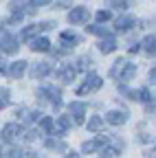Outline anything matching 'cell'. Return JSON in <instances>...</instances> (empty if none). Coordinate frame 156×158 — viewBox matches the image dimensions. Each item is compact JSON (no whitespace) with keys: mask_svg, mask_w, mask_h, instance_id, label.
I'll use <instances>...</instances> for the list:
<instances>
[{"mask_svg":"<svg viewBox=\"0 0 156 158\" xmlns=\"http://www.w3.org/2000/svg\"><path fill=\"white\" fill-rule=\"evenodd\" d=\"M37 101H40V103H46L48 101L53 108L60 110L62 108V90L55 88V86H51V84H46L42 88H37Z\"/></svg>","mask_w":156,"mask_h":158,"instance_id":"7a4b0ae2","label":"cell"},{"mask_svg":"<svg viewBox=\"0 0 156 158\" xmlns=\"http://www.w3.org/2000/svg\"><path fill=\"white\" fill-rule=\"evenodd\" d=\"M110 5H112V7H116V9H125L130 2H128V0H112Z\"/></svg>","mask_w":156,"mask_h":158,"instance_id":"f546056e","label":"cell"},{"mask_svg":"<svg viewBox=\"0 0 156 158\" xmlns=\"http://www.w3.org/2000/svg\"><path fill=\"white\" fill-rule=\"evenodd\" d=\"M77 73H79V68H77L75 64H66V66H62L60 70H57V77H60L64 84H70V81H75Z\"/></svg>","mask_w":156,"mask_h":158,"instance_id":"9c48e42d","label":"cell"},{"mask_svg":"<svg viewBox=\"0 0 156 158\" xmlns=\"http://www.w3.org/2000/svg\"><path fill=\"white\" fill-rule=\"evenodd\" d=\"M134 75H136V66L132 62H128V59H116L110 68V77L116 79V81H128Z\"/></svg>","mask_w":156,"mask_h":158,"instance_id":"6da1fadb","label":"cell"},{"mask_svg":"<svg viewBox=\"0 0 156 158\" xmlns=\"http://www.w3.org/2000/svg\"><path fill=\"white\" fill-rule=\"evenodd\" d=\"M145 112H150V114H154V112H156V99H154V97L145 103Z\"/></svg>","mask_w":156,"mask_h":158,"instance_id":"f1b7e54d","label":"cell"},{"mask_svg":"<svg viewBox=\"0 0 156 158\" xmlns=\"http://www.w3.org/2000/svg\"><path fill=\"white\" fill-rule=\"evenodd\" d=\"M53 27H55V22H40V24H31V27L22 29V35H20V37H22V42H31V40H35L42 31L53 29Z\"/></svg>","mask_w":156,"mask_h":158,"instance_id":"5b68a950","label":"cell"},{"mask_svg":"<svg viewBox=\"0 0 156 158\" xmlns=\"http://www.w3.org/2000/svg\"><path fill=\"white\" fill-rule=\"evenodd\" d=\"M33 53H48L51 51V42L46 37H35V40H31V46H29Z\"/></svg>","mask_w":156,"mask_h":158,"instance_id":"2e32d148","label":"cell"},{"mask_svg":"<svg viewBox=\"0 0 156 158\" xmlns=\"http://www.w3.org/2000/svg\"><path fill=\"white\" fill-rule=\"evenodd\" d=\"M22 20H24V11H15L7 18V24H20Z\"/></svg>","mask_w":156,"mask_h":158,"instance_id":"d4e9b609","label":"cell"},{"mask_svg":"<svg viewBox=\"0 0 156 158\" xmlns=\"http://www.w3.org/2000/svg\"><path fill=\"white\" fill-rule=\"evenodd\" d=\"M9 97H11V92H9L7 88H2V92H0V108H2V110L11 103V99H9Z\"/></svg>","mask_w":156,"mask_h":158,"instance_id":"484cf974","label":"cell"},{"mask_svg":"<svg viewBox=\"0 0 156 158\" xmlns=\"http://www.w3.org/2000/svg\"><path fill=\"white\" fill-rule=\"evenodd\" d=\"M86 31H88L90 35H97V37H108V35H110V31L103 29V27H99V24H88Z\"/></svg>","mask_w":156,"mask_h":158,"instance_id":"603a6c76","label":"cell"},{"mask_svg":"<svg viewBox=\"0 0 156 158\" xmlns=\"http://www.w3.org/2000/svg\"><path fill=\"white\" fill-rule=\"evenodd\" d=\"M68 112H70V116H73L75 125H82V123H84V114H86V103L73 101V103L68 106Z\"/></svg>","mask_w":156,"mask_h":158,"instance_id":"ba28073f","label":"cell"},{"mask_svg":"<svg viewBox=\"0 0 156 158\" xmlns=\"http://www.w3.org/2000/svg\"><path fill=\"white\" fill-rule=\"evenodd\" d=\"M60 40H62V46H75V44H79V42H82V37H79V35H75L73 31H64V33H60Z\"/></svg>","mask_w":156,"mask_h":158,"instance_id":"d6986e66","label":"cell"},{"mask_svg":"<svg viewBox=\"0 0 156 158\" xmlns=\"http://www.w3.org/2000/svg\"><path fill=\"white\" fill-rule=\"evenodd\" d=\"M35 138H37V132H33V130L24 134V141H29V143H31V141H35Z\"/></svg>","mask_w":156,"mask_h":158,"instance_id":"d6a6232c","label":"cell"},{"mask_svg":"<svg viewBox=\"0 0 156 158\" xmlns=\"http://www.w3.org/2000/svg\"><path fill=\"white\" fill-rule=\"evenodd\" d=\"M44 147H46V149H53V152H66V149H68L66 143L60 141V138H46V141H44Z\"/></svg>","mask_w":156,"mask_h":158,"instance_id":"44dd1931","label":"cell"},{"mask_svg":"<svg viewBox=\"0 0 156 158\" xmlns=\"http://www.w3.org/2000/svg\"><path fill=\"white\" fill-rule=\"evenodd\" d=\"M77 68H79V70H86V68H88V57H82L79 62H77Z\"/></svg>","mask_w":156,"mask_h":158,"instance_id":"1f68e13d","label":"cell"},{"mask_svg":"<svg viewBox=\"0 0 156 158\" xmlns=\"http://www.w3.org/2000/svg\"><path fill=\"white\" fill-rule=\"evenodd\" d=\"M88 130L95 132V134H101V130H103V121H101L99 116H92L90 121H88Z\"/></svg>","mask_w":156,"mask_h":158,"instance_id":"cb8c5ba5","label":"cell"},{"mask_svg":"<svg viewBox=\"0 0 156 158\" xmlns=\"http://www.w3.org/2000/svg\"><path fill=\"white\" fill-rule=\"evenodd\" d=\"M150 81H152V84H156V68H152V70H150Z\"/></svg>","mask_w":156,"mask_h":158,"instance_id":"d590c367","label":"cell"},{"mask_svg":"<svg viewBox=\"0 0 156 158\" xmlns=\"http://www.w3.org/2000/svg\"><path fill=\"white\" fill-rule=\"evenodd\" d=\"M40 130L44 134H53L55 136V121H53V116H42L40 118Z\"/></svg>","mask_w":156,"mask_h":158,"instance_id":"7402d4cb","label":"cell"},{"mask_svg":"<svg viewBox=\"0 0 156 158\" xmlns=\"http://www.w3.org/2000/svg\"><path fill=\"white\" fill-rule=\"evenodd\" d=\"M88 18H90V11L86 7H75L68 13V22L70 24H84V22H88Z\"/></svg>","mask_w":156,"mask_h":158,"instance_id":"8992f818","label":"cell"},{"mask_svg":"<svg viewBox=\"0 0 156 158\" xmlns=\"http://www.w3.org/2000/svg\"><path fill=\"white\" fill-rule=\"evenodd\" d=\"M106 123H110V125H123V123H128V112L110 110V112L106 114Z\"/></svg>","mask_w":156,"mask_h":158,"instance_id":"7c38bea8","label":"cell"},{"mask_svg":"<svg viewBox=\"0 0 156 158\" xmlns=\"http://www.w3.org/2000/svg\"><path fill=\"white\" fill-rule=\"evenodd\" d=\"M27 66H29V62H24V59H20V62H13V64H9L7 75L13 77V79H20V77L27 73Z\"/></svg>","mask_w":156,"mask_h":158,"instance_id":"4fadbf2b","label":"cell"},{"mask_svg":"<svg viewBox=\"0 0 156 158\" xmlns=\"http://www.w3.org/2000/svg\"><path fill=\"white\" fill-rule=\"evenodd\" d=\"M150 141H152V136H147V134H145V136H143V134L139 136V143H150Z\"/></svg>","mask_w":156,"mask_h":158,"instance_id":"e575fe53","label":"cell"},{"mask_svg":"<svg viewBox=\"0 0 156 158\" xmlns=\"http://www.w3.org/2000/svg\"><path fill=\"white\" fill-rule=\"evenodd\" d=\"M132 27H134V18L128 15V13H123V15H119V18L114 20V29H116V31H121V33L130 31Z\"/></svg>","mask_w":156,"mask_h":158,"instance_id":"5bb4252c","label":"cell"},{"mask_svg":"<svg viewBox=\"0 0 156 158\" xmlns=\"http://www.w3.org/2000/svg\"><path fill=\"white\" fill-rule=\"evenodd\" d=\"M99 46V51L103 53V55H108V53H114L116 51V40L112 37V35H108V37H101V42L97 44Z\"/></svg>","mask_w":156,"mask_h":158,"instance_id":"e0dca14e","label":"cell"},{"mask_svg":"<svg viewBox=\"0 0 156 158\" xmlns=\"http://www.w3.org/2000/svg\"><path fill=\"white\" fill-rule=\"evenodd\" d=\"M114 138L108 136V134H99L97 138H92V141H86L82 145V154H92V152H103L108 145H112Z\"/></svg>","mask_w":156,"mask_h":158,"instance_id":"3957f363","label":"cell"},{"mask_svg":"<svg viewBox=\"0 0 156 158\" xmlns=\"http://www.w3.org/2000/svg\"><path fill=\"white\" fill-rule=\"evenodd\" d=\"M66 158H79V154H75V152H68V154H66Z\"/></svg>","mask_w":156,"mask_h":158,"instance_id":"74e56055","label":"cell"},{"mask_svg":"<svg viewBox=\"0 0 156 158\" xmlns=\"http://www.w3.org/2000/svg\"><path fill=\"white\" fill-rule=\"evenodd\" d=\"M143 158H156V145L150 147V149H145V152H143Z\"/></svg>","mask_w":156,"mask_h":158,"instance_id":"4dcf8cb0","label":"cell"},{"mask_svg":"<svg viewBox=\"0 0 156 158\" xmlns=\"http://www.w3.org/2000/svg\"><path fill=\"white\" fill-rule=\"evenodd\" d=\"M112 156H114V154H112ZM112 156H110V149H103V154H101V158H112Z\"/></svg>","mask_w":156,"mask_h":158,"instance_id":"8d00e7d4","label":"cell"},{"mask_svg":"<svg viewBox=\"0 0 156 158\" xmlns=\"http://www.w3.org/2000/svg\"><path fill=\"white\" fill-rule=\"evenodd\" d=\"M73 0H57V7H70Z\"/></svg>","mask_w":156,"mask_h":158,"instance_id":"836d02e7","label":"cell"},{"mask_svg":"<svg viewBox=\"0 0 156 158\" xmlns=\"http://www.w3.org/2000/svg\"><path fill=\"white\" fill-rule=\"evenodd\" d=\"M15 114H18V116H20V118H22V121H24V123H33V121H37V118H40V116H42V114H40V112H37V110H33V112H29V110H24V108H18V110H15Z\"/></svg>","mask_w":156,"mask_h":158,"instance_id":"ac0fdd59","label":"cell"},{"mask_svg":"<svg viewBox=\"0 0 156 158\" xmlns=\"http://www.w3.org/2000/svg\"><path fill=\"white\" fill-rule=\"evenodd\" d=\"M141 46H143L145 55L156 57V35H147V37L143 40V42H141Z\"/></svg>","mask_w":156,"mask_h":158,"instance_id":"ffe728a7","label":"cell"},{"mask_svg":"<svg viewBox=\"0 0 156 158\" xmlns=\"http://www.w3.org/2000/svg\"><path fill=\"white\" fill-rule=\"evenodd\" d=\"M51 70H53V68H51V64H48V62H37V64H33V66H31L29 75H31V79H42V77H46Z\"/></svg>","mask_w":156,"mask_h":158,"instance_id":"8fae6325","label":"cell"},{"mask_svg":"<svg viewBox=\"0 0 156 158\" xmlns=\"http://www.w3.org/2000/svg\"><path fill=\"white\" fill-rule=\"evenodd\" d=\"M73 121H70V116L62 114V116H57V121H55V136H64L68 130H70Z\"/></svg>","mask_w":156,"mask_h":158,"instance_id":"9a60e30c","label":"cell"},{"mask_svg":"<svg viewBox=\"0 0 156 158\" xmlns=\"http://www.w3.org/2000/svg\"><path fill=\"white\" fill-rule=\"evenodd\" d=\"M103 86V81H101V77L99 75H95V73H90L88 77H86V81L77 88V97H86V94H92V92H97Z\"/></svg>","mask_w":156,"mask_h":158,"instance_id":"277c9868","label":"cell"},{"mask_svg":"<svg viewBox=\"0 0 156 158\" xmlns=\"http://www.w3.org/2000/svg\"><path fill=\"white\" fill-rule=\"evenodd\" d=\"M22 134V127L18 125V123H7L5 127H2V143H11V141H15L18 136Z\"/></svg>","mask_w":156,"mask_h":158,"instance_id":"30bf717a","label":"cell"},{"mask_svg":"<svg viewBox=\"0 0 156 158\" xmlns=\"http://www.w3.org/2000/svg\"><path fill=\"white\" fill-rule=\"evenodd\" d=\"M18 40L9 33V31H5V27H2V53L5 55H13V53H18Z\"/></svg>","mask_w":156,"mask_h":158,"instance_id":"52a82bcc","label":"cell"},{"mask_svg":"<svg viewBox=\"0 0 156 158\" xmlns=\"http://www.w3.org/2000/svg\"><path fill=\"white\" fill-rule=\"evenodd\" d=\"M112 11H97V22H108Z\"/></svg>","mask_w":156,"mask_h":158,"instance_id":"83f0119b","label":"cell"},{"mask_svg":"<svg viewBox=\"0 0 156 158\" xmlns=\"http://www.w3.org/2000/svg\"><path fill=\"white\" fill-rule=\"evenodd\" d=\"M7 158H24V152H22L20 147H11V149L7 152Z\"/></svg>","mask_w":156,"mask_h":158,"instance_id":"4316f807","label":"cell"}]
</instances>
